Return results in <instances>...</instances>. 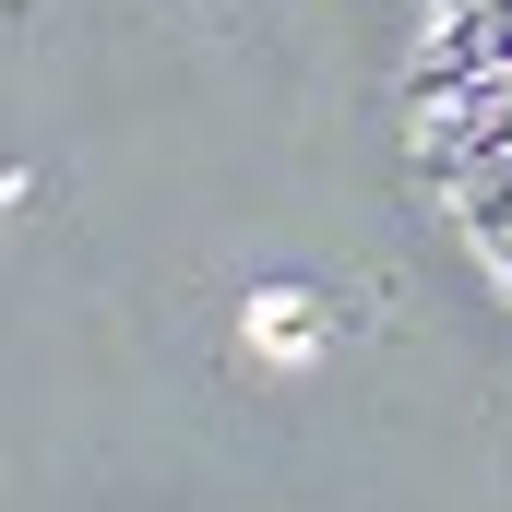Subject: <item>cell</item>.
Masks as SVG:
<instances>
[{
    "mask_svg": "<svg viewBox=\"0 0 512 512\" xmlns=\"http://www.w3.org/2000/svg\"><path fill=\"white\" fill-rule=\"evenodd\" d=\"M405 131L453 239L512 310V0H429L405 60Z\"/></svg>",
    "mask_w": 512,
    "mask_h": 512,
    "instance_id": "cell-1",
    "label": "cell"
}]
</instances>
